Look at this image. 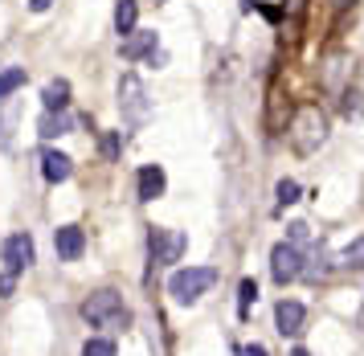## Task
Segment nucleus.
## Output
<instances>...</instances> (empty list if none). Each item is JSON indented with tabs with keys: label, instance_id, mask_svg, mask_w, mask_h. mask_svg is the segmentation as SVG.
<instances>
[{
	"label": "nucleus",
	"instance_id": "f257e3e1",
	"mask_svg": "<svg viewBox=\"0 0 364 356\" xmlns=\"http://www.w3.org/2000/svg\"><path fill=\"white\" fill-rule=\"evenodd\" d=\"M287 140H291V147H295L299 156L319 152L323 140H328V115H323V107L319 103H303L291 115V123H287Z\"/></svg>",
	"mask_w": 364,
	"mask_h": 356
},
{
	"label": "nucleus",
	"instance_id": "f03ea898",
	"mask_svg": "<svg viewBox=\"0 0 364 356\" xmlns=\"http://www.w3.org/2000/svg\"><path fill=\"white\" fill-rule=\"evenodd\" d=\"M82 320L90 328H107V332H123V328L132 324V311L123 308V299L115 291H95L90 299L82 303Z\"/></svg>",
	"mask_w": 364,
	"mask_h": 356
},
{
	"label": "nucleus",
	"instance_id": "7ed1b4c3",
	"mask_svg": "<svg viewBox=\"0 0 364 356\" xmlns=\"http://www.w3.org/2000/svg\"><path fill=\"white\" fill-rule=\"evenodd\" d=\"M217 283V271L213 266H184V271H176V275L168 278V295L176 299V303H197L200 295L209 291Z\"/></svg>",
	"mask_w": 364,
	"mask_h": 356
},
{
	"label": "nucleus",
	"instance_id": "20e7f679",
	"mask_svg": "<svg viewBox=\"0 0 364 356\" xmlns=\"http://www.w3.org/2000/svg\"><path fill=\"white\" fill-rule=\"evenodd\" d=\"M119 107H123V119H127L132 127H139L151 115L148 90H144V82L135 78V74H123V78H119Z\"/></svg>",
	"mask_w": 364,
	"mask_h": 356
},
{
	"label": "nucleus",
	"instance_id": "39448f33",
	"mask_svg": "<svg viewBox=\"0 0 364 356\" xmlns=\"http://www.w3.org/2000/svg\"><path fill=\"white\" fill-rule=\"evenodd\" d=\"M148 250H151L156 266H168V262H181V254L188 250V238H184L181 229H151Z\"/></svg>",
	"mask_w": 364,
	"mask_h": 356
},
{
	"label": "nucleus",
	"instance_id": "423d86ee",
	"mask_svg": "<svg viewBox=\"0 0 364 356\" xmlns=\"http://www.w3.org/2000/svg\"><path fill=\"white\" fill-rule=\"evenodd\" d=\"M303 250L291 242H279L274 250H270V275H274V283H295V278H303Z\"/></svg>",
	"mask_w": 364,
	"mask_h": 356
},
{
	"label": "nucleus",
	"instance_id": "0eeeda50",
	"mask_svg": "<svg viewBox=\"0 0 364 356\" xmlns=\"http://www.w3.org/2000/svg\"><path fill=\"white\" fill-rule=\"evenodd\" d=\"M33 258H37V250H33L29 234H13L4 242V266H9V275H21L25 266H33Z\"/></svg>",
	"mask_w": 364,
	"mask_h": 356
},
{
	"label": "nucleus",
	"instance_id": "6e6552de",
	"mask_svg": "<svg viewBox=\"0 0 364 356\" xmlns=\"http://www.w3.org/2000/svg\"><path fill=\"white\" fill-rule=\"evenodd\" d=\"M53 250H58V258L74 262L86 250V234L78 226H58L53 229Z\"/></svg>",
	"mask_w": 364,
	"mask_h": 356
},
{
	"label": "nucleus",
	"instance_id": "1a4fd4ad",
	"mask_svg": "<svg viewBox=\"0 0 364 356\" xmlns=\"http://www.w3.org/2000/svg\"><path fill=\"white\" fill-rule=\"evenodd\" d=\"M303 320H307V311H303V303H295V299H282L279 308H274V324H279L282 336H299V332H303Z\"/></svg>",
	"mask_w": 364,
	"mask_h": 356
},
{
	"label": "nucleus",
	"instance_id": "9d476101",
	"mask_svg": "<svg viewBox=\"0 0 364 356\" xmlns=\"http://www.w3.org/2000/svg\"><path fill=\"white\" fill-rule=\"evenodd\" d=\"M119 53H123L127 62L151 58V53H156V33H148V29H135L132 37H123V41H119Z\"/></svg>",
	"mask_w": 364,
	"mask_h": 356
},
{
	"label": "nucleus",
	"instance_id": "9b49d317",
	"mask_svg": "<svg viewBox=\"0 0 364 356\" xmlns=\"http://www.w3.org/2000/svg\"><path fill=\"white\" fill-rule=\"evenodd\" d=\"M41 172H46V180L50 184H62V180H70V172H74V160H70L66 152H41Z\"/></svg>",
	"mask_w": 364,
	"mask_h": 356
},
{
	"label": "nucleus",
	"instance_id": "f8f14e48",
	"mask_svg": "<svg viewBox=\"0 0 364 356\" xmlns=\"http://www.w3.org/2000/svg\"><path fill=\"white\" fill-rule=\"evenodd\" d=\"M164 189H168V177L160 164L139 168V201H156V197H164Z\"/></svg>",
	"mask_w": 364,
	"mask_h": 356
},
{
	"label": "nucleus",
	"instance_id": "ddd939ff",
	"mask_svg": "<svg viewBox=\"0 0 364 356\" xmlns=\"http://www.w3.org/2000/svg\"><path fill=\"white\" fill-rule=\"evenodd\" d=\"M41 103H46V111H66V107H70V82H66V78L46 82V90H41Z\"/></svg>",
	"mask_w": 364,
	"mask_h": 356
},
{
	"label": "nucleus",
	"instance_id": "4468645a",
	"mask_svg": "<svg viewBox=\"0 0 364 356\" xmlns=\"http://www.w3.org/2000/svg\"><path fill=\"white\" fill-rule=\"evenodd\" d=\"M66 131H70V115L66 111H46L41 123H37V135H41V140H58V135H66Z\"/></svg>",
	"mask_w": 364,
	"mask_h": 356
},
{
	"label": "nucleus",
	"instance_id": "2eb2a0df",
	"mask_svg": "<svg viewBox=\"0 0 364 356\" xmlns=\"http://www.w3.org/2000/svg\"><path fill=\"white\" fill-rule=\"evenodd\" d=\"M135 21H139V4H135V0H119L115 4V33L119 37H132Z\"/></svg>",
	"mask_w": 364,
	"mask_h": 356
},
{
	"label": "nucleus",
	"instance_id": "dca6fc26",
	"mask_svg": "<svg viewBox=\"0 0 364 356\" xmlns=\"http://www.w3.org/2000/svg\"><path fill=\"white\" fill-rule=\"evenodd\" d=\"M25 78H29V74H25V66H9V70H0V103L13 95V90H21Z\"/></svg>",
	"mask_w": 364,
	"mask_h": 356
},
{
	"label": "nucleus",
	"instance_id": "f3484780",
	"mask_svg": "<svg viewBox=\"0 0 364 356\" xmlns=\"http://www.w3.org/2000/svg\"><path fill=\"white\" fill-rule=\"evenodd\" d=\"M340 266L344 271H364V238H352V246L340 254Z\"/></svg>",
	"mask_w": 364,
	"mask_h": 356
},
{
	"label": "nucleus",
	"instance_id": "a211bd4d",
	"mask_svg": "<svg viewBox=\"0 0 364 356\" xmlns=\"http://www.w3.org/2000/svg\"><path fill=\"white\" fill-rule=\"evenodd\" d=\"M344 103H340V111H344V119H360L364 115V95L360 90H352V86H344Z\"/></svg>",
	"mask_w": 364,
	"mask_h": 356
},
{
	"label": "nucleus",
	"instance_id": "6ab92c4d",
	"mask_svg": "<svg viewBox=\"0 0 364 356\" xmlns=\"http://www.w3.org/2000/svg\"><path fill=\"white\" fill-rule=\"evenodd\" d=\"M328 271H331V266H328V250L319 246V250H315L311 258L303 262V275H307V278H323Z\"/></svg>",
	"mask_w": 364,
	"mask_h": 356
},
{
	"label": "nucleus",
	"instance_id": "aec40b11",
	"mask_svg": "<svg viewBox=\"0 0 364 356\" xmlns=\"http://www.w3.org/2000/svg\"><path fill=\"white\" fill-rule=\"evenodd\" d=\"M254 299H258V283H254V278H242V287H237V315H242V320L250 315V303H254Z\"/></svg>",
	"mask_w": 364,
	"mask_h": 356
},
{
	"label": "nucleus",
	"instance_id": "412c9836",
	"mask_svg": "<svg viewBox=\"0 0 364 356\" xmlns=\"http://www.w3.org/2000/svg\"><path fill=\"white\" fill-rule=\"evenodd\" d=\"M299 180H279V189H274V197H279V209H287V205H295L299 201Z\"/></svg>",
	"mask_w": 364,
	"mask_h": 356
},
{
	"label": "nucleus",
	"instance_id": "4be33fe9",
	"mask_svg": "<svg viewBox=\"0 0 364 356\" xmlns=\"http://www.w3.org/2000/svg\"><path fill=\"white\" fill-rule=\"evenodd\" d=\"M82 356H115V340H102V336H95V340L82 344Z\"/></svg>",
	"mask_w": 364,
	"mask_h": 356
},
{
	"label": "nucleus",
	"instance_id": "5701e85b",
	"mask_svg": "<svg viewBox=\"0 0 364 356\" xmlns=\"http://www.w3.org/2000/svg\"><path fill=\"white\" fill-rule=\"evenodd\" d=\"M119 144H123V131H107V135H102V156H107V160H115Z\"/></svg>",
	"mask_w": 364,
	"mask_h": 356
},
{
	"label": "nucleus",
	"instance_id": "b1692460",
	"mask_svg": "<svg viewBox=\"0 0 364 356\" xmlns=\"http://www.w3.org/2000/svg\"><path fill=\"white\" fill-rule=\"evenodd\" d=\"M307 234H311V229L303 226V221H291V226H287V242L299 246V242H307Z\"/></svg>",
	"mask_w": 364,
	"mask_h": 356
},
{
	"label": "nucleus",
	"instance_id": "393cba45",
	"mask_svg": "<svg viewBox=\"0 0 364 356\" xmlns=\"http://www.w3.org/2000/svg\"><path fill=\"white\" fill-rule=\"evenodd\" d=\"M237 356H270L262 348V344H242V348H237Z\"/></svg>",
	"mask_w": 364,
	"mask_h": 356
},
{
	"label": "nucleus",
	"instance_id": "a878e982",
	"mask_svg": "<svg viewBox=\"0 0 364 356\" xmlns=\"http://www.w3.org/2000/svg\"><path fill=\"white\" fill-rule=\"evenodd\" d=\"M13 283H17V275L4 271V275H0V295H13Z\"/></svg>",
	"mask_w": 364,
	"mask_h": 356
},
{
	"label": "nucleus",
	"instance_id": "bb28decb",
	"mask_svg": "<svg viewBox=\"0 0 364 356\" xmlns=\"http://www.w3.org/2000/svg\"><path fill=\"white\" fill-rule=\"evenodd\" d=\"M50 4H53V0H29V9H33V13H46Z\"/></svg>",
	"mask_w": 364,
	"mask_h": 356
},
{
	"label": "nucleus",
	"instance_id": "cd10ccee",
	"mask_svg": "<svg viewBox=\"0 0 364 356\" xmlns=\"http://www.w3.org/2000/svg\"><path fill=\"white\" fill-rule=\"evenodd\" d=\"M291 356H311V352H307V348H295V352H291Z\"/></svg>",
	"mask_w": 364,
	"mask_h": 356
},
{
	"label": "nucleus",
	"instance_id": "c85d7f7f",
	"mask_svg": "<svg viewBox=\"0 0 364 356\" xmlns=\"http://www.w3.org/2000/svg\"><path fill=\"white\" fill-rule=\"evenodd\" d=\"M242 9H246V13H250V9H254V0H242Z\"/></svg>",
	"mask_w": 364,
	"mask_h": 356
},
{
	"label": "nucleus",
	"instance_id": "c756f323",
	"mask_svg": "<svg viewBox=\"0 0 364 356\" xmlns=\"http://www.w3.org/2000/svg\"><path fill=\"white\" fill-rule=\"evenodd\" d=\"M331 4H348V0H331Z\"/></svg>",
	"mask_w": 364,
	"mask_h": 356
}]
</instances>
